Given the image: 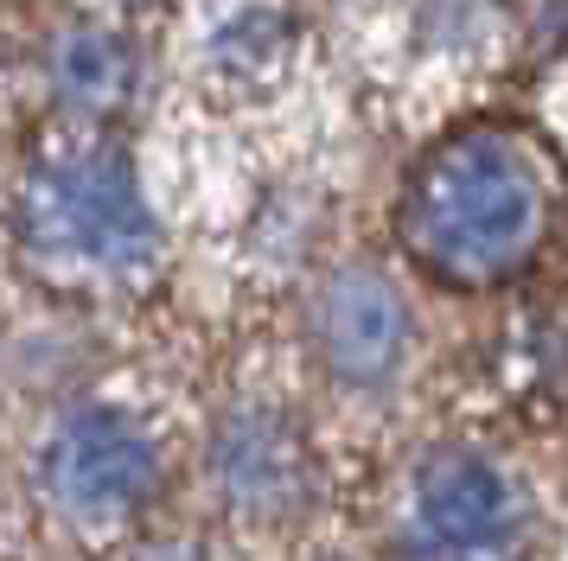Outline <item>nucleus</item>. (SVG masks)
I'll use <instances>...</instances> for the list:
<instances>
[{
  "instance_id": "1",
  "label": "nucleus",
  "mask_w": 568,
  "mask_h": 561,
  "mask_svg": "<svg viewBox=\"0 0 568 561\" xmlns=\"http://www.w3.org/2000/svg\"><path fill=\"white\" fill-rule=\"evenodd\" d=\"M556 230V153L511 115H466L415 153L396 243L447 294H498L537 268Z\"/></svg>"
},
{
  "instance_id": "2",
  "label": "nucleus",
  "mask_w": 568,
  "mask_h": 561,
  "mask_svg": "<svg viewBox=\"0 0 568 561\" xmlns=\"http://www.w3.org/2000/svg\"><path fill=\"white\" fill-rule=\"evenodd\" d=\"M13 236L39 275L78 294H129L160 268L141 173L109 134H58L32 153L13 192Z\"/></svg>"
},
{
  "instance_id": "3",
  "label": "nucleus",
  "mask_w": 568,
  "mask_h": 561,
  "mask_svg": "<svg viewBox=\"0 0 568 561\" xmlns=\"http://www.w3.org/2000/svg\"><path fill=\"white\" fill-rule=\"evenodd\" d=\"M45 498L83 536L134 523L160 491V453L148 428L122 408H78L45 447Z\"/></svg>"
},
{
  "instance_id": "4",
  "label": "nucleus",
  "mask_w": 568,
  "mask_h": 561,
  "mask_svg": "<svg viewBox=\"0 0 568 561\" xmlns=\"http://www.w3.org/2000/svg\"><path fill=\"white\" fill-rule=\"evenodd\" d=\"M409 530L440 561H491L524 530V498L491 453L440 447L409 479Z\"/></svg>"
},
{
  "instance_id": "5",
  "label": "nucleus",
  "mask_w": 568,
  "mask_h": 561,
  "mask_svg": "<svg viewBox=\"0 0 568 561\" xmlns=\"http://www.w3.org/2000/svg\"><path fill=\"white\" fill-rule=\"evenodd\" d=\"M307 332H313V351L326 364V377L352 382V389L389 382L409 364V345H415L409 300H403V287L377 262H345V268H333L320 280Z\"/></svg>"
},
{
  "instance_id": "6",
  "label": "nucleus",
  "mask_w": 568,
  "mask_h": 561,
  "mask_svg": "<svg viewBox=\"0 0 568 561\" xmlns=\"http://www.w3.org/2000/svg\"><path fill=\"white\" fill-rule=\"evenodd\" d=\"M313 447L301 421L268 402L231 408L211 428V491L250 517V523H282L313 498Z\"/></svg>"
},
{
  "instance_id": "7",
  "label": "nucleus",
  "mask_w": 568,
  "mask_h": 561,
  "mask_svg": "<svg viewBox=\"0 0 568 561\" xmlns=\"http://www.w3.org/2000/svg\"><path fill=\"white\" fill-rule=\"evenodd\" d=\"M45 83H52V96L64 115H78V122H103L115 115L134 90V45L122 32H109V26H64L52 45H45Z\"/></svg>"
},
{
  "instance_id": "8",
  "label": "nucleus",
  "mask_w": 568,
  "mask_h": 561,
  "mask_svg": "<svg viewBox=\"0 0 568 561\" xmlns=\"http://www.w3.org/2000/svg\"><path fill=\"white\" fill-rule=\"evenodd\" d=\"M141 561H211L205 549H192V542H160V549H148Z\"/></svg>"
},
{
  "instance_id": "9",
  "label": "nucleus",
  "mask_w": 568,
  "mask_h": 561,
  "mask_svg": "<svg viewBox=\"0 0 568 561\" xmlns=\"http://www.w3.org/2000/svg\"><path fill=\"white\" fill-rule=\"evenodd\" d=\"M333 561H338V555H333Z\"/></svg>"
}]
</instances>
